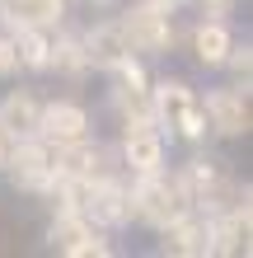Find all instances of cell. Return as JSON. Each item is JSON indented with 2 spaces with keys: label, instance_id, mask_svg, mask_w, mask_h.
Masks as SVG:
<instances>
[{
  "label": "cell",
  "instance_id": "cell-1",
  "mask_svg": "<svg viewBox=\"0 0 253 258\" xmlns=\"http://www.w3.org/2000/svg\"><path fill=\"white\" fill-rule=\"evenodd\" d=\"M150 117L169 132V141L202 146L206 141V113H202V89H192L178 75L150 80Z\"/></svg>",
  "mask_w": 253,
  "mask_h": 258
},
{
  "label": "cell",
  "instance_id": "cell-2",
  "mask_svg": "<svg viewBox=\"0 0 253 258\" xmlns=\"http://www.w3.org/2000/svg\"><path fill=\"white\" fill-rule=\"evenodd\" d=\"M188 192L178 183L174 169H155V174H136L127 178V225H145L159 230L164 221H174L178 211H188Z\"/></svg>",
  "mask_w": 253,
  "mask_h": 258
},
{
  "label": "cell",
  "instance_id": "cell-3",
  "mask_svg": "<svg viewBox=\"0 0 253 258\" xmlns=\"http://www.w3.org/2000/svg\"><path fill=\"white\" fill-rule=\"evenodd\" d=\"M174 174H178V183H183L188 202L197 211H206V216H220L225 207L248 197V183H239V178L225 169V160H211V155H192L188 164H178Z\"/></svg>",
  "mask_w": 253,
  "mask_h": 258
},
{
  "label": "cell",
  "instance_id": "cell-4",
  "mask_svg": "<svg viewBox=\"0 0 253 258\" xmlns=\"http://www.w3.org/2000/svg\"><path fill=\"white\" fill-rule=\"evenodd\" d=\"M117 24H122V38H127L131 56H141V61L169 56L174 42H178L174 10H159V5H141V0H131V5L117 14Z\"/></svg>",
  "mask_w": 253,
  "mask_h": 258
},
{
  "label": "cell",
  "instance_id": "cell-5",
  "mask_svg": "<svg viewBox=\"0 0 253 258\" xmlns=\"http://www.w3.org/2000/svg\"><path fill=\"white\" fill-rule=\"evenodd\" d=\"M169 132L155 122V117H131V122H122V136H117L113 155L117 164H122L127 178L136 174H155V169H169Z\"/></svg>",
  "mask_w": 253,
  "mask_h": 258
},
{
  "label": "cell",
  "instance_id": "cell-6",
  "mask_svg": "<svg viewBox=\"0 0 253 258\" xmlns=\"http://www.w3.org/2000/svg\"><path fill=\"white\" fill-rule=\"evenodd\" d=\"M47 249L61 258H108L113 253V235L94 225L85 211H52L47 225Z\"/></svg>",
  "mask_w": 253,
  "mask_h": 258
},
{
  "label": "cell",
  "instance_id": "cell-7",
  "mask_svg": "<svg viewBox=\"0 0 253 258\" xmlns=\"http://www.w3.org/2000/svg\"><path fill=\"white\" fill-rule=\"evenodd\" d=\"M253 89L239 85H216L202 94V113H206V136H220V141H244L253 132Z\"/></svg>",
  "mask_w": 253,
  "mask_h": 258
},
{
  "label": "cell",
  "instance_id": "cell-8",
  "mask_svg": "<svg viewBox=\"0 0 253 258\" xmlns=\"http://www.w3.org/2000/svg\"><path fill=\"white\" fill-rule=\"evenodd\" d=\"M5 178L19 192L42 197V192L52 188V178H56V146L47 141V136H24V141H14L10 164H5Z\"/></svg>",
  "mask_w": 253,
  "mask_h": 258
},
{
  "label": "cell",
  "instance_id": "cell-9",
  "mask_svg": "<svg viewBox=\"0 0 253 258\" xmlns=\"http://www.w3.org/2000/svg\"><path fill=\"white\" fill-rule=\"evenodd\" d=\"M150 80L155 75L145 71L141 56H127V61H117L108 71V103L113 113L131 122V117H150Z\"/></svg>",
  "mask_w": 253,
  "mask_h": 258
},
{
  "label": "cell",
  "instance_id": "cell-10",
  "mask_svg": "<svg viewBox=\"0 0 253 258\" xmlns=\"http://www.w3.org/2000/svg\"><path fill=\"white\" fill-rule=\"evenodd\" d=\"M155 235H159V253L164 258H211V216L197 207L178 211Z\"/></svg>",
  "mask_w": 253,
  "mask_h": 258
},
{
  "label": "cell",
  "instance_id": "cell-11",
  "mask_svg": "<svg viewBox=\"0 0 253 258\" xmlns=\"http://www.w3.org/2000/svg\"><path fill=\"white\" fill-rule=\"evenodd\" d=\"M253 249V192L211 216V258H248Z\"/></svg>",
  "mask_w": 253,
  "mask_h": 258
},
{
  "label": "cell",
  "instance_id": "cell-12",
  "mask_svg": "<svg viewBox=\"0 0 253 258\" xmlns=\"http://www.w3.org/2000/svg\"><path fill=\"white\" fill-rule=\"evenodd\" d=\"M85 216L103 225V230H122L127 225V174H103V178H89L85 188Z\"/></svg>",
  "mask_w": 253,
  "mask_h": 258
},
{
  "label": "cell",
  "instance_id": "cell-13",
  "mask_svg": "<svg viewBox=\"0 0 253 258\" xmlns=\"http://www.w3.org/2000/svg\"><path fill=\"white\" fill-rule=\"evenodd\" d=\"M234 42L239 38H234L230 19H216V14H197L192 28H188V52H192V61H197L202 71H220Z\"/></svg>",
  "mask_w": 253,
  "mask_h": 258
},
{
  "label": "cell",
  "instance_id": "cell-14",
  "mask_svg": "<svg viewBox=\"0 0 253 258\" xmlns=\"http://www.w3.org/2000/svg\"><path fill=\"white\" fill-rule=\"evenodd\" d=\"M38 136H47L52 146L80 141V136H94V117L80 99H42V122Z\"/></svg>",
  "mask_w": 253,
  "mask_h": 258
},
{
  "label": "cell",
  "instance_id": "cell-15",
  "mask_svg": "<svg viewBox=\"0 0 253 258\" xmlns=\"http://www.w3.org/2000/svg\"><path fill=\"white\" fill-rule=\"evenodd\" d=\"M80 42H85L89 71H103V75H108L117 61H127V56H131L127 38H122V24H117V14H113V19H94L89 28H80Z\"/></svg>",
  "mask_w": 253,
  "mask_h": 258
},
{
  "label": "cell",
  "instance_id": "cell-16",
  "mask_svg": "<svg viewBox=\"0 0 253 258\" xmlns=\"http://www.w3.org/2000/svg\"><path fill=\"white\" fill-rule=\"evenodd\" d=\"M38 122H42V94L38 89H5L0 94V127H5L14 141H24V136H38Z\"/></svg>",
  "mask_w": 253,
  "mask_h": 258
},
{
  "label": "cell",
  "instance_id": "cell-17",
  "mask_svg": "<svg viewBox=\"0 0 253 258\" xmlns=\"http://www.w3.org/2000/svg\"><path fill=\"white\" fill-rule=\"evenodd\" d=\"M70 19L66 0H0V28L28 24V28H61Z\"/></svg>",
  "mask_w": 253,
  "mask_h": 258
},
{
  "label": "cell",
  "instance_id": "cell-18",
  "mask_svg": "<svg viewBox=\"0 0 253 258\" xmlns=\"http://www.w3.org/2000/svg\"><path fill=\"white\" fill-rule=\"evenodd\" d=\"M47 71L61 75V80H85L89 75V56H85V42L75 28H56L52 33V52H47Z\"/></svg>",
  "mask_w": 253,
  "mask_h": 258
},
{
  "label": "cell",
  "instance_id": "cell-19",
  "mask_svg": "<svg viewBox=\"0 0 253 258\" xmlns=\"http://www.w3.org/2000/svg\"><path fill=\"white\" fill-rule=\"evenodd\" d=\"M5 33L14 38V56H19V71H28V75H42V71H47V52H52V33H56V28L10 24Z\"/></svg>",
  "mask_w": 253,
  "mask_h": 258
},
{
  "label": "cell",
  "instance_id": "cell-20",
  "mask_svg": "<svg viewBox=\"0 0 253 258\" xmlns=\"http://www.w3.org/2000/svg\"><path fill=\"white\" fill-rule=\"evenodd\" d=\"M220 71H230V85H239V89H253V42H248V38H244V42H234Z\"/></svg>",
  "mask_w": 253,
  "mask_h": 258
},
{
  "label": "cell",
  "instance_id": "cell-21",
  "mask_svg": "<svg viewBox=\"0 0 253 258\" xmlns=\"http://www.w3.org/2000/svg\"><path fill=\"white\" fill-rule=\"evenodd\" d=\"M19 75V56H14V38L0 28V80H14Z\"/></svg>",
  "mask_w": 253,
  "mask_h": 258
},
{
  "label": "cell",
  "instance_id": "cell-22",
  "mask_svg": "<svg viewBox=\"0 0 253 258\" xmlns=\"http://www.w3.org/2000/svg\"><path fill=\"white\" fill-rule=\"evenodd\" d=\"M192 5V14H216V19H230V10L239 5V0H183Z\"/></svg>",
  "mask_w": 253,
  "mask_h": 258
},
{
  "label": "cell",
  "instance_id": "cell-23",
  "mask_svg": "<svg viewBox=\"0 0 253 258\" xmlns=\"http://www.w3.org/2000/svg\"><path fill=\"white\" fill-rule=\"evenodd\" d=\"M10 150H14V136L0 127V174H5V164H10Z\"/></svg>",
  "mask_w": 253,
  "mask_h": 258
},
{
  "label": "cell",
  "instance_id": "cell-24",
  "mask_svg": "<svg viewBox=\"0 0 253 258\" xmlns=\"http://www.w3.org/2000/svg\"><path fill=\"white\" fill-rule=\"evenodd\" d=\"M66 5H70V10H108L113 0H66Z\"/></svg>",
  "mask_w": 253,
  "mask_h": 258
},
{
  "label": "cell",
  "instance_id": "cell-25",
  "mask_svg": "<svg viewBox=\"0 0 253 258\" xmlns=\"http://www.w3.org/2000/svg\"><path fill=\"white\" fill-rule=\"evenodd\" d=\"M141 5H159V10H178L183 0H141Z\"/></svg>",
  "mask_w": 253,
  "mask_h": 258
}]
</instances>
